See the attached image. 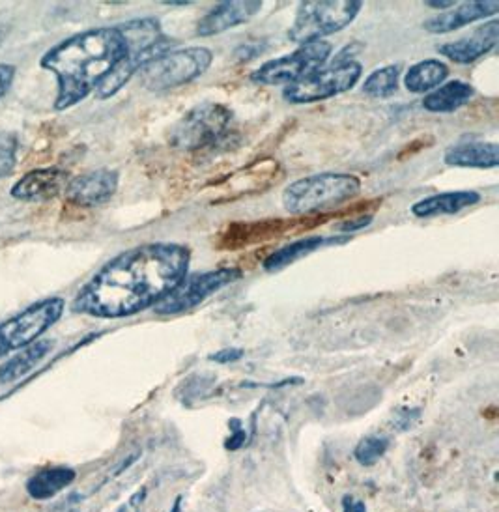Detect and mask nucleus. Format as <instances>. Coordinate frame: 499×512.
Segmentation results:
<instances>
[{
    "instance_id": "obj_7",
    "label": "nucleus",
    "mask_w": 499,
    "mask_h": 512,
    "mask_svg": "<svg viewBox=\"0 0 499 512\" xmlns=\"http://www.w3.org/2000/svg\"><path fill=\"white\" fill-rule=\"evenodd\" d=\"M214 55L206 47H187L167 51L148 62L141 70L143 85L152 92H167L187 85L208 72Z\"/></svg>"
},
{
    "instance_id": "obj_25",
    "label": "nucleus",
    "mask_w": 499,
    "mask_h": 512,
    "mask_svg": "<svg viewBox=\"0 0 499 512\" xmlns=\"http://www.w3.org/2000/svg\"><path fill=\"white\" fill-rule=\"evenodd\" d=\"M400 72V64L380 68L365 79L361 90L371 98H391L399 90Z\"/></svg>"
},
{
    "instance_id": "obj_28",
    "label": "nucleus",
    "mask_w": 499,
    "mask_h": 512,
    "mask_svg": "<svg viewBox=\"0 0 499 512\" xmlns=\"http://www.w3.org/2000/svg\"><path fill=\"white\" fill-rule=\"evenodd\" d=\"M372 219H374V215L372 214H361L356 215V217H350L348 221H344V223H341V225L337 227V232H341V234H350V232L363 230V228H367L371 225Z\"/></svg>"
},
{
    "instance_id": "obj_10",
    "label": "nucleus",
    "mask_w": 499,
    "mask_h": 512,
    "mask_svg": "<svg viewBox=\"0 0 499 512\" xmlns=\"http://www.w3.org/2000/svg\"><path fill=\"white\" fill-rule=\"evenodd\" d=\"M333 51L329 42L305 43L300 45L292 55L275 58L262 64L251 73V81L257 85H294L307 75L318 72Z\"/></svg>"
},
{
    "instance_id": "obj_37",
    "label": "nucleus",
    "mask_w": 499,
    "mask_h": 512,
    "mask_svg": "<svg viewBox=\"0 0 499 512\" xmlns=\"http://www.w3.org/2000/svg\"><path fill=\"white\" fill-rule=\"evenodd\" d=\"M4 40V29H0V43Z\"/></svg>"
},
{
    "instance_id": "obj_13",
    "label": "nucleus",
    "mask_w": 499,
    "mask_h": 512,
    "mask_svg": "<svg viewBox=\"0 0 499 512\" xmlns=\"http://www.w3.org/2000/svg\"><path fill=\"white\" fill-rule=\"evenodd\" d=\"M262 10L260 0H230L217 4L212 12L204 15L197 25V34L200 38L217 36L234 27H240L253 19Z\"/></svg>"
},
{
    "instance_id": "obj_29",
    "label": "nucleus",
    "mask_w": 499,
    "mask_h": 512,
    "mask_svg": "<svg viewBox=\"0 0 499 512\" xmlns=\"http://www.w3.org/2000/svg\"><path fill=\"white\" fill-rule=\"evenodd\" d=\"M15 75H17V70H15L14 64H6V62L0 64V100L10 92V88L14 85Z\"/></svg>"
},
{
    "instance_id": "obj_23",
    "label": "nucleus",
    "mask_w": 499,
    "mask_h": 512,
    "mask_svg": "<svg viewBox=\"0 0 499 512\" xmlns=\"http://www.w3.org/2000/svg\"><path fill=\"white\" fill-rule=\"evenodd\" d=\"M77 473L72 468L66 466H58V468H45L40 470L34 477H30L27 483V492L30 498L51 499L57 496L58 492H62L64 488H68L75 481Z\"/></svg>"
},
{
    "instance_id": "obj_19",
    "label": "nucleus",
    "mask_w": 499,
    "mask_h": 512,
    "mask_svg": "<svg viewBox=\"0 0 499 512\" xmlns=\"http://www.w3.org/2000/svg\"><path fill=\"white\" fill-rule=\"evenodd\" d=\"M481 200L477 191H447L432 197L417 200L412 206L415 217H438V215H455Z\"/></svg>"
},
{
    "instance_id": "obj_1",
    "label": "nucleus",
    "mask_w": 499,
    "mask_h": 512,
    "mask_svg": "<svg viewBox=\"0 0 499 512\" xmlns=\"http://www.w3.org/2000/svg\"><path fill=\"white\" fill-rule=\"evenodd\" d=\"M191 253L180 243H144L107 262L73 299L75 313L126 318L156 305L189 270Z\"/></svg>"
},
{
    "instance_id": "obj_18",
    "label": "nucleus",
    "mask_w": 499,
    "mask_h": 512,
    "mask_svg": "<svg viewBox=\"0 0 499 512\" xmlns=\"http://www.w3.org/2000/svg\"><path fill=\"white\" fill-rule=\"evenodd\" d=\"M443 161L449 167L496 169L499 165V146L485 141H462L445 150Z\"/></svg>"
},
{
    "instance_id": "obj_4",
    "label": "nucleus",
    "mask_w": 499,
    "mask_h": 512,
    "mask_svg": "<svg viewBox=\"0 0 499 512\" xmlns=\"http://www.w3.org/2000/svg\"><path fill=\"white\" fill-rule=\"evenodd\" d=\"M118 29L122 30V34L128 40V55L96 88V96L100 100L113 98L135 73L141 72L144 66L154 58L167 53V47L171 45V42L163 36L159 21L152 17L133 19L120 25Z\"/></svg>"
},
{
    "instance_id": "obj_20",
    "label": "nucleus",
    "mask_w": 499,
    "mask_h": 512,
    "mask_svg": "<svg viewBox=\"0 0 499 512\" xmlns=\"http://www.w3.org/2000/svg\"><path fill=\"white\" fill-rule=\"evenodd\" d=\"M348 242V238H337V236H331V238H324V236H309V238H301L296 242L288 243L279 247L277 251H273L266 260H264V270L266 271H279L298 262L303 256L311 255L314 251H318L320 247H326L331 243H344Z\"/></svg>"
},
{
    "instance_id": "obj_9",
    "label": "nucleus",
    "mask_w": 499,
    "mask_h": 512,
    "mask_svg": "<svg viewBox=\"0 0 499 512\" xmlns=\"http://www.w3.org/2000/svg\"><path fill=\"white\" fill-rule=\"evenodd\" d=\"M64 299L47 298L32 303L25 311L0 324V344L6 354L23 350L53 328L64 313Z\"/></svg>"
},
{
    "instance_id": "obj_3",
    "label": "nucleus",
    "mask_w": 499,
    "mask_h": 512,
    "mask_svg": "<svg viewBox=\"0 0 499 512\" xmlns=\"http://www.w3.org/2000/svg\"><path fill=\"white\" fill-rule=\"evenodd\" d=\"M361 193V180L346 172H320L300 178L283 191V206L294 217L322 212L356 199Z\"/></svg>"
},
{
    "instance_id": "obj_34",
    "label": "nucleus",
    "mask_w": 499,
    "mask_h": 512,
    "mask_svg": "<svg viewBox=\"0 0 499 512\" xmlns=\"http://www.w3.org/2000/svg\"><path fill=\"white\" fill-rule=\"evenodd\" d=\"M427 6H430V8H436V10H445V8L455 6V2H453V0H447V2H427Z\"/></svg>"
},
{
    "instance_id": "obj_31",
    "label": "nucleus",
    "mask_w": 499,
    "mask_h": 512,
    "mask_svg": "<svg viewBox=\"0 0 499 512\" xmlns=\"http://www.w3.org/2000/svg\"><path fill=\"white\" fill-rule=\"evenodd\" d=\"M144 498H146V488H141L135 492L131 498L118 509V512H141L143 511Z\"/></svg>"
},
{
    "instance_id": "obj_16",
    "label": "nucleus",
    "mask_w": 499,
    "mask_h": 512,
    "mask_svg": "<svg viewBox=\"0 0 499 512\" xmlns=\"http://www.w3.org/2000/svg\"><path fill=\"white\" fill-rule=\"evenodd\" d=\"M68 185V172L58 167L34 169L27 172L17 184L12 187V197L25 202H40L57 197L58 193Z\"/></svg>"
},
{
    "instance_id": "obj_27",
    "label": "nucleus",
    "mask_w": 499,
    "mask_h": 512,
    "mask_svg": "<svg viewBox=\"0 0 499 512\" xmlns=\"http://www.w3.org/2000/svg\"><path fill=\"white\" fill-rule=\"evenodd\" d=\"M17 163V137L10 131H0V178L10 176Z\"/></svg>"
},
{
    "instance_id": "obj_6",
    "label": "nucleus",
    "mask_w": 499,
    "mask_h": 512,
    "mask_svg": "<svg viewBox=\"0 0 499 512\" xmlns=\"http://www.w3.org/2000/svg\"><path fill=\"white\" fill-rule=\"evenodd\" d=\"M350 47L343 49L329 68H320L318 72L307 75L294 85H288L283 92L286 101L290 103H316L339 96L356 86L361 79L363 66L354 60L356 53H348Z\"/></svg>"
},
{
    "instance_id": "obj_8",
    "label": "nucleus",
    "mask_w": 499,
    "mask_h": 512,
    "mask_svg": "<svg viewBox=\"0 0 499 512\" xmlns=\"http://www.w3.org/2000/svg\"><path fill=\"white\" fill-rule=\"evenodd\" d=\"M232 113L219 103H204L172 129L171 143L187 152H199L221 143L229 135Z\"/></svg>"
},
{
    "instance_id": "obj_15",
    "label": "nucleus",
    "mask_w": 499,
    "mask_h": 512,
    "mask_svg": "<svg viewBox=\"0 0 499 512\" xmlns=\"http://www.w3.org/2000/svg\"><path fill=\"white\" fill-rule=\"evenodd\" d=\"M118 189V172L109 169L86 172L66 185V197L77 206H100L111 200Z\"/></svg>"
},
{
    "instance_id": "obj_33",
    "label": "nucleus",
    "mask_w": 499,
    "mask_h": 512,
    "mask_svg": "<svg viewBox=\"0 0 499 512\" xmlns=\"http://www.w3.org/2000/svg\"><path fill=\"white\" fill-rule=\"evenodd\" d=\"M243 441H245V432L238 428L236 434H234V436L230 438L229 443H227V449H232V451H234V449H240L243 445Z\"/></svg>"
},
{
    "instance_id": "obj_5",
    "label": "nucleus",
    "mask_w": 499,
    "mask_h": 512,
    "mask_svg": "<svg viewBox=\"0 0 499 512\" xmlns=\"http://www.w3.org/2000/svg\"><path fill=\"white\" fill-rule=\"evenodd\" d=\"M361 0H311L301 2L294 25L288 30V40L294 43L320 42L354 23L361 12Z\"/></svg>"
},
{
    "instance_id": "obj_21",
    "label": "nucleus",
    "mask_w": 499,
    "mask_h": 512,
    "mask_svg": "<svg viewBox=\"0 0 499 512\" xmlns=\"http://www.w3.org/2000/svg\"><path fill=\"white\" fill-rule=\"evenodd\" d=\"M475 96V88L466 81H449L430 92L423 100V109L428 113H455Z\"/></svg>"
},
{
    "instance_id": "obj_24",
    "label": "nucleus",
    "mask_w": 499,
    "mask_h": 512,
    "mask_svg": "<svg viewBox=\"0 0 499 512\" xmlns=\"http://www.w3.org/2000/svg\"><path fill=\"white\" fill-rule=\"evenodd\" d=\"M449 75V68L434 58L421 60L404 75V86L414 94H425L442 85Z\"/></svg>"
},
{
    "instance_id": "obj_36",
    "label": "nucleus",
    "mask_w": 499,
    "mask_h": 512,
    "mask_svg": "<svg viewBox=\"0 0 499 512\" xmlns=\"http://www.w3.org/2000/svg\"><path fill=\"white\" fill-rule=\"evenodd\" d=\"M4 356H8V354L4 352V348H2V344H0V359H2Z\"/></svg>"
},
{
    "instance_id": "obj_11",
    "label": "nucleus",
    "mask_w": 499,
    "mask_h": 512,
    "mask_svg": "<svg viewBox=\"0 0 499 512\" xmlns=\"http://www.w3.org/2000/svg\"><path fill=\"white\" fill-rule=\"evenodd\" d=\"M242 277V271L236 268L204 271L186 275L180 285L171 290L165 298L156 303V313L161 316L186 313L195 309L202 301L214 296L223 286L230 285Z\"/></svg>"
},
{
    "instance_id": "obj_12",
    "label": "nucleus",
    "mask_w": 499,
    "mask_h": 512,
    "mask_svg": "<svg viewBox=\"0 0 499 512\" xmlns=\"http://www.w3.org/2000/svg\"><path fill=\"white\" fill-rule=\"evenodd\" d=\"M307 228V217H294V219H264L253 223H234L223 230L219 236L221 249H242L255 243L270 242L292 230Z\"/></svg>"
},
{
    "instance_id": "obj_17",
    "label": "nucleus",
    "mask_w": 499,
    "mask_h": 512,
    "mask_svg": "<svg viewBox=\"0 0 499 512\" xmlns=\"http://www.w3.org/2000/svg\"><path fill=\"white\" fill-rule=\"evenodd\" d=\"M499 12L498 0H473V2H464L455 10L447 14L438 15L425 21V30L430 34H447L453 30L468 27L477 19L485 17H494Z\"/></svg>"
},
{
    "instance_id": "obj_35",
    "label": "nucleus",
    "mask_w": 499,
    "mask_h": 512,
    "mask_svg": "<svg viewBox=\"0 0 499 512\" xmlns=\"http://www.w3.org/2000/svg\"><path fill=\"white\" fill-rule=\"evenodd\" d=\"M180 505H182V498L176 499V503H174V509H172V512H180Z\"/></svg>"
},
{
    "instance_id": "obj_2",
    "label": "nucleus",
    "mask_w": 499,
    "mask_h": 512,
    "mask_svg": "<svg viewBox=\"0 0 499 512\" xmlns=\"http://www.w3.org/2000/svg\"><path fill=\"white\" fill-rule=\"evenodd\" d=\"M128 51V40L118 27L79 32L51 47L40 64L57 75L55 111H66L96 92Z\"/></svg>"
},
{
    "instance_id": "obj_26",
    "label": "nucleus",
    "mask_w": 499,
    "mask_h": 512,
    "mask_svg": "<svg viewBox=\"0 0 499 512\" xmlns=\"http://www.w3.org/2000/svg\"><path fill=\"white\" fill-rule=\"evenodd\" d=\"M387 447L389 441L385 440L384 436H369L357 443L354 455L361 466H374L385 455Z\"/></svg>"
},
{
    "instance_id": "obj_30",
    "label": "nucleus",
    "mask_w": 499,
    "mask_h": 512,
    "mask_svg": "<svg viewBox=\"0 0 499 512\" xmlns=\"http://www.w3.org/2000/svg\"><path fill=\"white\" fill-rule=\"evenodd\" d=\"M243 357V350L240 348H227V350H219L217 354H212L210 359L219 363V365H229V363H236Z\"/></svg>"
},
{
    "instance_id": "obj_14",
    "label": "nucleus",
    "mask_w": 499,
    "mask_h": 512,
    "mask_svg": "<svg viewBox=\"0 0 499 512\" xmlns=\"http://www.w3.org/2000/svg\"><path fill=\"white\" fill-rule=\"evenodd\" d=\"M499 42V21L492 17L486 21L483 27L475 30L471 36H466L457 42L443 43L438 47V53L442 57L449 58L457 64H471L479 58L488 55L492 49H496Z\"/></svg>"
},
{
    "instance_id": "obj_32",
    "label": "nucleus",
    "mask_w": 499,
    "mask_h": 512,
    "mask_svg": "<svg viewBox=\"0 0 499 512\" xmlns=\"http://www.w3.org/2000/svg\"><path fill=\"white\" fill-rule=\"evenodd\" d=\"M344 512H367V507L363 501H357L352 496H346L343 499Z\"/></svg>"
},
{
    "instance_id": "obj_22",
    "label": "nucleus",
    "mask_w": 499,
    "mask_h": 512,
    "mask_svg": "<svg viewBox=\"0 0 499 512\" xmlns=\"http://www.w3.org/2000/svg\"><path fill=\"white\" fill-rule=\"evenodd\" d=\"M53 341L32 342L27 348H23L19 354L0 365V384H14L15 380L29 374L43 357L47 356L53 348Z\"/></svg>"
}]
</instances>
